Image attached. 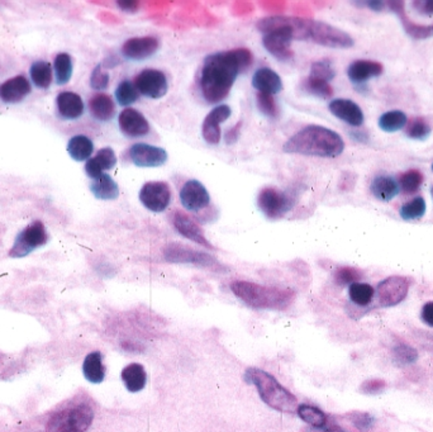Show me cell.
<instances>
[{"mask_svg":"<svg viewBox=\"0 0 433 432\" xmlns=\"http://www.w3.org/2000/svg\"><path fill=\"white\" fill-rule=\"evenodd\" d=\"M252 60L251 51L244 47L209 55L201 74V94L206 101L215 104L227 98L237 76L251 66Z\"/></svg>","mask_w":433,"mask_h":432,"instance_id":"1","label":"cell"},{"mask_svg":"<svg viewBox=\"0 0 433 432\" xmlns=\"http://www.w3.org/2000/svg\"><path fill=\"white\" fill-rule=\"evenodd\" d=\"M344 150L345 142L339 133L318 125L301 128L283 146V151L287 154L328 159L339 156Z\"/></svg>","mask_w":433,"mask_h":432,"instance_id":"2","label":"cell"},{"mask_svg":"<svg viewBox=\"0 0 433 432\" xmlns=\"http://www.w3.org/2000/svg\"><path fill=\"white\" fill-rule=\"evenodd\" d=\"M231 290L245 304L258 309L284 311L290 307L295 300L293 289L268 287L246 280L233 282Z\"/></svg>","mask_w":433,"mask_h":432,"instance_id":"3","label":"cell"},{"mask_svg":"<svg viewBox=\"0 0 433 432\" xmlns=\"http://www.w3.org/2000/svg\"><path fill=\"white\" fill-rule=\"evenodd\" d=\"M245 381L256 387L260 398L269 407L283 414H296L299 407L296 397L277 382V378L270 373L260 368H249L245 371Z\"/></svg>","mask_w":433,"mask_h":432,"instance_id":"4","label":"cell"},{"mask_svg":"<svg viewBox=\"0 0 433 432\" xmlns=\"http://www.w3.org/2000/svg\"><path fill=\"white\" fill-rule=\"evenodd\" d=\"M94 421V409L87 403H79L58 411L46 425V432H85Z\"/></svg>","mask_w":433,"mask_h":432,"instance_id":"5","label":"cell"},{"mask_svg":"<svg viewBox=\"0 0 433 432\" xmlns=\"http://www.w3.org/2000/svg\"><path fill=\"white\" fill-rule=\"evenodd\" d=\"M306 41L330 49H350L355 44L353 38L347 32L314 19H307Z\"/></svg>","mask_w":433,"mask_h":432,"instance_id":"6","label":"cell"},{"mask_svg":"<svg viewBox=\"0 0 433 432\" xmlns=\"http://www.w3.org/2000/svg\"><path fill=\"white\" fill-rule=\"evenodd\" d=\"M163 259L169 263L192 264L203 269L226 271V268L215 259L203 251L194 250L182 244H169L163 247Z\"/></svg>","mask_w":433,"mask_h":432,"instance_id":"7","label":"cell"},{"mask_svg":"<svg viewBox=\"0 0 433 432\" xmlns=\"http://www.w3.org/2000/svg\"><path fill=\"white\" fill-rule=\"evenodd\" d=\"M294 195L282 189L268 187L264 188L258 197V206L265 217L270 219H279L288 214L294 207Z\"/></svg>","mask_w":433,"mask_h":432,"instance_id":"8","label":"cell"},{"mask_svg":"<svg viewBox=\"0 0 433 432\" xmlns=\"http://www.w3.org/2000/svg\"><path fill=\"white\" fill-rule=\"evenodd\" d=\"M47 241L49 235L44 223L41 221H34L27 226L23 231L19 232L8 255L13 259L27 257L38 247L47 244Z\"/></svg>","mask_w":433,"mask_h":432,"instance_id":"9","label":"cell"},{"mask_svg":"<svg viewBox=\"0 0 433 432\" xmlns=\"http://www.w3.org/2000/svg\"><path fill=\"white\" fill-rule=\"evenodd\" d=\"M410 282L404 276H393L377 284V297L382 307H396L408 295Z\"/></svg>","mask_w":433,"mask_h":432,"instance_id":"10","label":"cell"},{"mask_svg":"<svg viewBox=\"0 0 433 432\" xmlns=\"http://www.w3.org/2000/svg\"><path fill=\"white\" fill-rule=\"evenodd\" d=\"M139 201L153 214H161L169 207L171 190L165 182H149L139 190Z\"/></svg>","mask_w":433,"mask_h":432,"instance_id":"11","label":"cell"},{"mask_svg":"<svg viewBox=\"0 0 433 432\" xmlns=\"http://www.w3.org/2000/svg\"><path fill=\"white\" fill-rule=\"evenodd\" d=\"M134 85L139 93L150 99L163 98L169 89L166 75L163 71L156 69H146L141 71L134 79Z\"/></svg>","mask_w":433,"mask_h":432,"instance_id":"12","label":"cell"},{"mask_svg":"<svg viewBox=\"0 0 433 432\" xmlns=\"http://www.w3.org/2000/svg\"><path fill=\"white\" fill-rule=\"evenodd\" d=\"M128 155L137 168H158L168 161L166 151L149 144H133Z\"/></svg>","mask_w":433,"mask_h":432,"instance_id":"13","label":"cell"},{"mask_svg":"<svg viewBox=\"0 0 433 432\" xmlns=\"http://www.w3.org/2000/svg\"><path fill=\"white\" fill-rule=\"evenodd\" d=\"M180 202L182 207L190 212H199L211 203V195L207 188L199 180H188L180 189Z\"/></svg>","mask_w":433,"mask_h":432,"instance_id":"14","label":"cell"},{"mask_svg":"<svg viewBox=\"0 0 433 432\" xmlns=\"http://www.w3.org/2000/svg\"><path fill=\"white\" fill-rule=\"evenodd\" d=\"M172 223L176 231L182 235V237L188 238L195 244L201 245L208 250H214L213 245L208 241L207 236L201 230V226L195 222L189 214L182 211H176L172 216Z\"/></svg>","mask_w":433,"mask_h":432,"instance_id":"15","label":"cell"},{"mask_svg":"<svg viewBox=\"0 0 433 432\" xmlns=\"http://www.w3.org/2000/svg\"><path fill=\"white\" fill-rule=\"evenodd\" d=\"M232 109L223 104L218 107L213 108L211 112L208 113L207 117L203 121L201 125V135L206 140V142L209 144H218L220 141V125L226 122L227 119L231 117Z\"/></svg>","mask_w":433,"mask_h":432,"instance_id":"16","label":"cell"},{"mask_svg":"<svg viewBox=\"0 0 433 432\" xmlns=\"http://www.w3.org/2000/svg\"><path fill=\"white\" fill-rule=\"evenodd\" d=\"M120 128L122 133L130 138L142 137L150 133V123L142 113L126 108L123 109L118 118Z\"/></svg>","mask_w":433,"mask_h":432,"instance_id":"17","label":"cell"},{"mask_svg":"<svg viewBox=\"0 0 433 432\" xmlns=\"http://www.w3.org/2000/svg\"><path fill=\"white\" fill-rule=\"evenodd\" d=\"M158 46L160 42L153 36L130 38L122 46V54L130 60L139 61L152 56L158 50Z\"/></svg>","mask_w":433,"mask_h":432,"instance_id":"18","label":"cell"},{"mask_svg":"<svg viewBox=\"0 0 433 432\" xmlns=\"http://www.w3.org/2000/svg\"><path fill=\"white\" fill-rule=\"evenodd\" d=\"M328 109L336 118L344 121L352 127H360L364 123V113L361 108L350 99H333Z\"/></svg>","mask_w":433,"mask_h":432,"instance_id":"19","label":"cell"},{"mask_svg":"<svg viewBox=\"0 0 433 432\" xmlns=\"http://www.w3.org/2000/svg\"><path fill=\"white\" fill-rule=\"evenodd\" d=\"M31 82L23 75L14 76L0 85V99L6 104H17L31 94Z\"/></svg>","mask_w":433,"mask_h":432,"instance_id":"20","label":"cell"},{"mask_svg":"<svg viewBox=\"0 0 433 432\" xmlns=\"http://www.w3.org/2000/svg\"><path fill=\"white\" fill-rule=\"evenodd\" d=\"M383 65L371 60H358L349 66L347 76L355 85H364L371 78H377L383 74Z\"/></svg>","mask_w":433,"mask_h":432,"instance_id":"21","label":"cell"},{"mask_svg":"<svg viewBox=\"0 0 433 432\" xmlns=\"http://www.w3.org/2000/svg\"><path fill=\"white\" fill-rule=\"evenodd\" d=\"M252 87L264 94L274 95L283 90V80L270 68L256 70L252 78Z\"/></svg>","mask_w":433,"mask_h":432,"instance_id":"22","label":"cell"},{"mask_svg":"<svg viewBox=\"0 0 433 432\" xmlns=\"http://www.w3.org/2000/svg\"><path fill=\"white\" fill-rule=\"evenodd\" d=\"M115 163H117V156H115L113 149L104 147L98 151L95 157L89 159L85 163V173L88 174L89 178L95 180L104 174L103 173L104 170L113 169Z\"/></svg>","mask_w":433,"mask_h":432,"instance_id":"23","label":"cell"},{"mask_svg":"<svg viewBox=\"0 0 433 432\" xmlns=\"http://www.w3.org/2000/svg\"><path fill=\"white\" fill-rule=\"evenodd\" d=\"M387 6H388L387 8H389L390 11H393L398 14V17L402 20L404 30L410 37L417 38V39L432 37L433 25H420L410 22L407 17V14H406L403 1H387Z\"/></svg>","mask_w":433,"mask_h":432,"instance_id":"24","label":"cell"},{"mask_svg":"<svg viewBox=\"0 0 433 432\" xmlns=\"http://www.w3.org/2000/svg\"><path fill=\"white\" fill-rule=\"evenodd\" d=\"M57 111L65 119L80 118L84 113V101L82 97L73 92H63L57 95Z\"/></svg>","mask_w":433,"mask_h":432,"instance_id":"25","label":"cell"},{"mask_svg":"<svg viewBox=\"0 0 433 432\" xmlns=\"http://www.w3.org/2000/svg\"><path fill=\"white\" fill-rule=\"evenodd\" d=\"M122 382L125 384L127 390L131 393L141 392L146 387L147 383V374L144 365L139 363H132L127 365L120 373Z\"/></svg>","mask_w":433,"mask_h":432,"instance_id":"26","label":"cell"},{"mask_svg":"<svg viewBox=\"0 0 433 432\" xmlns=\"http://www.w3.org/2000/svg\"><path fill=\"white\" fill-rule=\"evenodd\" d=\"M82 374L88 382L101 384L106 379V366L103 364L101 351H93L88 354L82 363Z\"/></svg>","mask_w":433,"mask_h":432,"instance_id":"27","label":"cell"},{"mask_svg":"<svg viewBox=\"0 0 433 432\" xmlns=\"http://www.w3.org/2000/svg\"><path fill=\"white\" fill-rule=\"evenodd\" d=\"M89 111L98 121L107 122L115 116V104L113 98L108 94H95L89 101Z\"/></svg>","mask_w":433,"mask_h":432,"instance_id":"28","label":"cell"},{"mask_svg":"<svg viewBox=\"0 0 433 432\" xmlns=\"http://www.w3.org/2000/svg\"><path fill=\"white\" fill-rule=\"evenodd\" d=\"M90 190L96 199L101 201H114L120 197V187L113 178L108 174H103L101 178L95 179L90 185Z\"/></svg>","mask_w":433,"mask_h":432,"instance_id":"29","label":"cell"},{"mask_svg":"<svg viewBox=\"0 0 433 432\" xmlns=\"http://www.w3.org/2000/svg\"><path fill=\"white\" fill-rule=\"evenodd\" d=\"M371 195L382 202L394 199L399 193V184L390 176H377L370 185Z\"/></svg>","mask_w":433,"mask_h":432,"instance_id":"30","label":"cell"},{"mask_svg":"<svg viewBox=\"0 0 433 432\" xmlns=\"http://www.w3.org/2000/svg\"><path fill=\"white\" fill-rule=\"evenodd\" d=\"M94 151L93 141L84 135H76L70 138L68 144V152L75 161H88Z\"/></svg>","mask_w":433,"mask_h":432,"instance_id":"31","label":"cell"},{"mask_svg":"<svg viewBox=\"0 0 433 432\" xmlns=\"http://www.w3.org/2000/svg\"><path fill=\"white\" fill-rule=\"evenodd\" d=\"M32 82L39 89L50 88L52 82V66L50 63L38 60L32 63L30 69Z\"/></svg>","mask_w":433,"mask_h":432,"instance_id":"32","label":"cell"},{"mask_svg":"<svg viewBox=\"0 0 433 432\" xmlns=\"http://www.w3.org/2000/svg\"><path fill=\"white\" fill-rule=\"evenodd\" d=\"M349 297L358 307H366L375 297V289L366 283H353L349 287Z\"/></svg>","mask_w":433,"mask_h":432,"instance_id":"33","label":"cell"},{"mask_svg":"<svg viewBox=\"0 0 433 432\" xmlns=\"http://www.w3.org/2000/svg\"><path fill=\"white\" fill-rule=\"evenodd\" d=\"M296 414L308 425L315 428H323L327 425V414L315 406L299 405Z\"/></svg>","mask_w":433,"mask_h":432,"instance_id":"34","label":"cell"},{"mask_svg":"<svg viewBox=\"0 0 433 432\" xmlns=\"http://www.w3.org/2000/svg\"><path fill=\"white\" fill-rule=\"evenodd\" d=\"M301 89L309 95H313L320 99H328L332 98L333 89L330 82L315 79L312 76H308L304 82H301Z\"/></svg>","mask_w":433,"mask_h":432,"instance_id":"35","label":"cell"},{"mask_svg":"<svg viewBox=\"0 0 433 432\" xmlns=\"http://www.w3.org/2000/svg\"><path fill=\"white\" fill-rule=\"evenodd\" d=\"M407 116L402 111H390V112L384 113L383 116L379 118V127L384 132L399 131L407 125Z\"/></svg>","mask_w":433,"mask_h":432,"instance_id":"36","label":"cell"},{"mask_svg":"<svg viewBox=\"0 0 433 432\" xmlns=\"http://www.w3.org/2000/svg\"><path fill=\"white\" fill-rule=\"evenodd\" d=\"M54 69H55V75H56L57 85L68 84L73 76V58L69 54H65V52L58 54L55 57Z\"/></svg>","mask_w":433,"mask_h":432,"instance_id":"37","label":"cell"},{"mask_svg":"<svg viewBox=\"0 0 433 432\" xmlns=\"http://www.w3.org/2000/svg\"><path fill=\"white\" fill-rule=\"evenodd\" d=\"M115 99L122 107H128L139 101V90L136 85L130 80H123L115 89Z\"/></svg>","mask_w":433,"mask_h":432,"instance_id":"38","label":"cell"},{"mask_svg":"<svg viewBox=\"0 0 433 432\" xmlns=\"http://www.w3.org/2000/svg\"><path fill=\"white\" fill-rule=\"evenodd\" d=\"M399 214L404 221L422 218L426 214V201L422 197H417L415 199L403 204Z\"/></svg>","mask_w":433,"mask_h":432,"instance_id":"39","label":"cell"},{"mask_svg":"<svg viewBox=\"0 0 433 432\" xmlns=\"http://www.w3.org/2000/svg\"><path fill=\"white\" fill-rule=\"evenodd\" d=\"M422 183L423 175L420 170H408L399 179V188L402 189L403 193L406 195H413L421 188Z\"/></svg>","mask_w":433,"mask_h":432,"instance_id":"40","label":"cell"},{"mask_svg":"<svg viewBox=\"0 0 433 432\" xmlns=\"http://www.w3.org/2000/svg\"><path fill=\"white\" fill-rule=\"evenodd\" d=\"M431 135V127L425 119H412L406 128V136L412 140H426Z\"/></svg>","mask_w":433,"mask_h":432,"instance_id":"41","label":"cell"},{"mask_svg":"<svg viewBox=\"0 0 433 432\" xmlns=\"http://www.w3.org/2000/svg\"><path fill=\"white\" fill-rule=\"evenodd\" d=\"M363 278V273L356 268L351 266H342L334 271V282L339 285H351L353 283H358Z\"/></svg>","mask_w":433,"mask_h":432,"instance_id":"42","label":"cell"},{"mask_svg":"<svg viewBox=\"0 0 433 432\" xmlns=\"http://www.w3.org/2000/svg\"><path fill=\"white\" fill-rule=\"evenodd\" d=\"M309 76L328 82L330 80H332L333 78L336 76V71L333 69L331 61H328V60H320V61H315V63H312Z\"/></svg>","mask_w":433,"mask_h":432,"instance_id":"43","label":"cell"},{"mask_svg":"<svg viewBox=\"0 0 433 432\" xmlns=\"http://www.w3.org/2000/svg\"><path fill=\"white\" fill-rule=\"evenodd\" d=\"M393 355L396 357V362L402 365H408L417 362L418 359V351L415 350V347H412L410 345L396 344L393 347Z\"/></svg>","mask_w":433,"mask_h":432,"instance_id":"44","label":"cell"},{"mask_svg":"<svg viewBox=\"0 0 433 432\" xmlns=\"http://www.w3.org/2000/svg\"><path fill=\"white\" fill-rule=\"evenodd\" d=\"M256 106H258V111L268 118H277L279 114L277 101L272 98V95L258 93L256 95Z\"/></svg>","mask_w":433,"mask_h":432,"instance_id":"45","label":"cell"},{"mask_svg":"<svg viewBox=\"0 0 433 432\" xmlns=\"http://www.w3.org/2000/svg\"><path fill=\"white\" fill-rule=\"evenodd\" d=\"M108 85H109V74L99 63L95 66L90 76V87L95 90H103L107 89Z\"/></svg>","mask_w":433,"mask_h":432,"instance_id":"46","label":"cell"},{"mask_svg":"<svg viewBox=\"0 0 433 432\" xmlns=\"http://www.w3.org/2000/svg\"><path fill=\"white\" fill-rule=\"evenodd\" d=\"M349 420L351 421L353 426L360 431H369L374 425V417L366 412H352L349 414Z\"/></svg>","mask_w":433,"mask_h":432,"instance_id":"47","label":"cell"},{"mask_svg":"<svg viewBox=\"0 0 433 432\" xmlns=\"http://www.w3.org/2000/svg\"><path fill=\"white\" fill-rule=\"evenodd\" d=\"M387 387V383L383 379H369L361 384L360 392L364 395H379Z\"/></svg>","mask_w":433,"mask_h":432,"instance_id":"48","label":"cell"},{"mask_svg":"<svg viewBox=\"0 0 433 432\" xmlns=\"http://www.w3.org/2000/svg\"><path fill=\"white\" fill-rule=\"evenodd\" d=\"M413 6L422 16H433V0H415Z\"/></svg>","mask_w":433,"mask_h":432,"instance_id":"49","label":"cell"},{"mask_svg":"<svg viewBox=\"0 0 433 432\" xmlns=\"http://www.w3.org/2000/svg\"><path fill=\"white\" fill-rule=\"evenodd\" d=\"M421 317L426 325L433 327V302H428L423 306Z\"/></svg>","mask_w":433,"mask_h":432,"instance_id":"50","label":"cell"},{"mask_svg":"<svg viewBox=\"0 0 433 432\" xmlns=\"http://www.w3.org/2000/svg\"><path fill=\"white\" fill-rule=\"evenodd\" d=\"M117 6L125 12L134 13L139 11V1H117Z\"/></svg>","mask_w":433,"mask_h":432,"instance_id":"51","label":"cell"},{"mask_svg":"<svg viewBox=\"0 0 433 432\" xmlns=\"http://www.w3.org/2000/svg\"><path fill=\"white\" fill-rule=\"evenodd\" d=\"M241 122H239V125H234L233 128H231L230 131L226 132V142L228 144H232L239 140V128H241Z\"/></svg>","mask_w":433,"mask_h":432,"instance_id":"52","label":"cell"},{"mask_svg":"<svg viewBox=\"0 0 433 432\" xmlns=\"http://www.w3.org/2000/svg\"><path fill=\"white\" fill-rule=\"evenodd\" d=\"M364 4L369 6L372 11H377V12H382V11L387 8V1H377V0H375V1H365Z\"/></svg>","mask_w":433,"mask_h":432,"instance_id":"53","label":"cell"},{"mask_svg":"<svg viewBox=\"0 0 433 432\" xmlns=\"http://www.w3.org/2000/svg\"><path fill=\"white\" fill-rule=\"evenodd\" d=\"M431 193H432V197H433V187H432V189H431Z\"/></svg>","mask_w":433,"mask_h":432,"instance_id":"54","label":"cell"},{"mask_svg":"<svg viewBox=\"0 0 433 432\" xmlns=\"http://www.w3.org/2000/svg\"><path fill=\"white\" fill-rule=\"evenodd\" d=\"M432 171H433V163H432Z\"/></svg>","mask_w":433,"mask_h":432,"instance_id":"55","label":"cell"}]
</instances>
